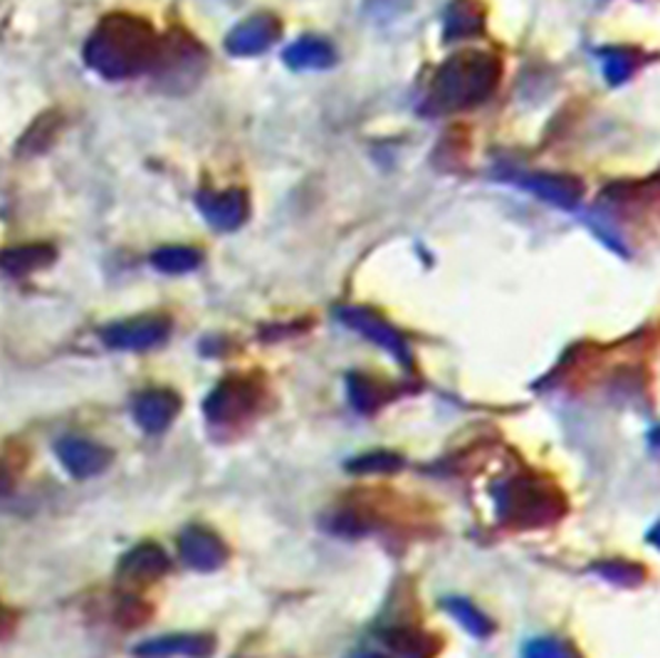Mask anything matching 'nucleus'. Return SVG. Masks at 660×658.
Listing matches in <instances>:
<instances>
[{"instance_id": "f257e3e1", "label": "nucleus", "mask_w": 660, "mask_h": 658, "mask_svg": "<svg viewBox=\"0 0 660 658\" xmlns=\"http://www.w3.org/2000/svg\"><path fill=\"white\" fill-rule=\"evenodd\" d=\"M161 40L147 20L124 13L107 16L84 46V62L107 80L149 72L157 68Z\"/></svg>"}, {"instance_id": "f03ea898", "label": "nucleus", "mask_w": 660, "mask_h": 658, "mask_svg": "<svg viewBox=\"0 0 660 658\" xmlns=\"http://www.w3.org/2000/svg\"><path fill=\"white\" fill-rule=\"evenodd\" d=\"M500 62L482 52H463L450 58L438 70L431 84V107L436 112H456L488 100V94L498 87Z\"/></svg>"}, {"instance_id": "7ed1b4c3", "label": "nucleus", "mask_w": 660, "mask_h": 658, "mask_svg": "<svg viewBox=\"0 0 660 658\" xmlns=\"http://www.w3.org/2000/svg\"><path fill=\"white\" fill-rule=\"evenodd\" d=\"M502 518L524 528H534L547 520L559 518L562 512V498L554 490L544 488L539 480L517 478L508 482L500 498Z\"/></svg>"}, {"instance_id": "20e7f679", "label": "nucleus", "mask_w": 660, "mask_h": 658, "mask_svg": "<svg viewBox=\"0 0 660 658\" xmlns=\"http://www.w3.org/2000/svg\"><path fill=\"white\" fill-rule=\"evenodd\" d=\"M260 389L250 379H226L203 403V413L213 423H238L256 411Z\"/></svg>"}, {"instance_id": "39448f33", "label": "nucleus", "mask_w": 660, "mask_h": 658, "mask_svg": "<svg viewBox=\"0 0 660 658\" xmlns=\"http://www.w3.org/2000/svg\"><path fill=\"white\" fill-rule=\"evenodd\" d=\"M171 332V322L167 317H137V320L117 322L107 327L102 339L112 349H129V352H141L161 345Z\"/></svg>"}, {"instance_id": "423d86ee", "label": "nucleus", "mask_w": 660, "mask_h": 658, "mask_svg": "<svg viewBox=\"0 0 660 658\" xmlns=\"http://www.w3.org/2000/svg\"><path fill=\"white\" fill-rule=\"evenodd\" d=\"M339 320H342L347 327L357 329V332H361L367 339H371L373 345L387 349V352H391L396 359L409 361V349H406L403 337L396 332L389 322H383L381 317H377L369 310H361V307H344V310H339Z\"/></svg>"}, {"instance_id": "0eeeda50", "label": "nucleus", "mask_w": 660, "mask_h": 658, "mask_svg": "<svg viewBox=\"0 0 660 658\" xmlns=\"http://www.w3.org/2000/svg\"><path fill=\"white\" fill-rule=\"evenodd\" d=\"M54 451H58L62 466L80 480L99 476L112 463V451H107V448L99 443L87 441V438H62V441L54 446Z\"/></svg>"}, {"instance_id": "6e6552de", "label": "nucleus", "mask_w": 660, "mask_h": 658, "mask_svg": "<svg viewBox=\"0 0 660 658\" xmlns=\"http://www.w3.org/2000/svg\"><path fill=\"white\" fill-rule=\"evenodd\" d=\"M179 550L183 562L196 572H213V569L223 567L228 559L226 545L220 542V537L206 528H189L179 540Z\"/></svg>"}, {"instance_id": "1a4fd4ad", "label": "nucleus", "mask_w": 660, "mask_h": 658, "mask_svg": "<svg viewBox=\"0 0 660 658\" xmlns=\"http://www.w3.org/2000/svg\"><path fill=\"white\" fill-rule=\"evenodd\" d=\"M134 654L139 658H211L216 654V639L206 634H173L137 646Z\"/></svg>"}, {"instance_id": "9d476101", "label": "nucleus", "mask_w": 660, "mask_h": 658, "mask_svg": "<svg viewBox=\"0 0 660 658\" xmlns=\"http://www.w3.org/2000/svg\"><path fill=\"white\" fill-rule=\"evenodd\" d=\"M280 36V23L272 16H256L240 23L233 32L228 36L226 48L233 54H258L268 50L274 40Z\"/></svg>"}, {"instance_id": "9b49d317", "label": "nucleus", "mask_w": 660, "mask_h": 658, "mask_svg": "<svg viewBox=\"0 0 660 658\" xmlns=\"http://www.w3.org/2000/svg\"><path fill=\"white\" fill-rule=\"evenodd\" d=\"M179 409H181V401L173 391L153 389L141 393V397L134 401V419L144 431L159 433L163 429H169Z\"/></svg>"}, {"instance_id": "f8f14e48", "label": "nucleus", "mask_w": 660, "mask_h": 658, "mask_svg": "<svg viewBox=\"0 0 660 658\" xmlns=\"http://www.w3.org/2000/svg\"><path fill=\"white\" fill-rule=\"evenodd\" d=\"M198 208L208 218V223H213L218 230H236L248 218V199L243 191L203 193L198 199Z\"/></svg>"}, {"instance_id": "ddd939ff", "label": "nucleus", "mask_w": 660, "mask_h": 658, "mask_svg": "<svg viewBox=\"0 0 660 658\" xmlns=\"http://www.w3.org/2000/svg\"><path fill=\"white\" fill-rule=\"evenodd\" d=\"M167 572L169 557L157 545H139L119 565V575L129 579V582H153V579H159Z\"/></svg>"}, {"instance_id": "4468645a", "label": "nucleus", "mask_w": 660, "mask_h": 658, "mask_svg": "<svg viewBox=\"0 0 660 658\" xmlns=\"http://www.w3.org/2000/svg\"><path fill=\"white\" fill-rule=\"evenodd\" d=\"M524 189L534 191L537 196H542V199L552 201L554 206H562V208H574L581 199V191H584V186L581 181L571 179V177H532L524 181Z\"/></svg>"}, {"instance_id": "2eb2a0df", "label": "nucleus", "mask_w": 660, "mask_h": 658, "mask_svg": "<svg viewBox=\"0 0 660 658\" xmlns=\"http://www.w3.org/2000/svg\"><path fill=\"white\" fill-rule=\"evenodd\" d=\"M284 60L297 70H324L334 62V50L324 40L302 38L284 52Z\"/></svg>"}, {"instance_id": "dca6fc26", "label": "nucleus", "mask_w": 660, "mask_h": 658, "mask_svg": "<svg viewBox=\"0 0 660 658\" xmlns=\"http://www.w3.org/2000/svg\"><path fill=\"white\" fill-rule=\"evenodd\" d=\"M54 258V250L50 246H20V248H10L0 256V268L10 276H28V272L50 266Z\"/></svg>"}, {"instance_id": "f3484780", "label": "nucleus", "mask_w": 660, "mask_h": 658, "mask_svg": "<svg viewBox=\"0 0 660 658\" xmlns=\"http://www.w3.org/2000/svg\"><path fill=\"white\" fill-rule=\"evenodd\" d=\"M482 8L476 0H456L446 13V36L450 40L476 36L482 30Z\"/></svg>"}, {"instance_id": "a211bd4d", "label": "nucleus", "mask_w": 660, "mask_h": 658, "mask_svg": "<svg viewBox=\"0 0 660 658\" xmlns=\"http://www.w3.org/2000/svg\"><path fill=\"white\" fill-rule=\"evenodd\" d=\"M443 607H446V611L453 614L460 627L468 629L472 636H478V639H486V636H490L492 629H494L492 621L486 617V614L472 607L468 599L450 597V599H446Z\"/></svg>"}, {"instance_id": "6ab92c4d", "label": "nucleus", "mask_w": 660, "mask_h": 658, "mask_svg": "<svg viewBox=\"0 0 660 658\" xmlns=\"http://www.w3.org/2000/svg\"><path fill=\"white\" fill-rule=\"evenodd\" d=\"M153 268H159L161 272H171V276H179V272H191L198 268L201 262V253L193 248H183V246H171V248H161L151 256Z\"/></svg>"}, {"instance_id": "aec40b11", "label": "nucleus", "mask_w": 660, "mask_h": 658, "mask_svg": "<svg viewBox=\"0 0 660 658\" xmlns=\"http://www.w3.org/2000/svg\"><path fill=\"white\" fill-rule=\"evenodd\" d=\"M349 399L359 411H373L383 403V391L379 383H373L367 377H351L349 379Z\"/></svg>"}, {"instance_id": "412c9836", "label": "nucleus", "mask_w": 660, "mask_h": 658, "mask_svg": "<svg viewBox=\"0 0 660 658\" xmlns=\"http://www.w3.org/2000/svg\"><path fill=\"white\" fill-rule=\"evenodd\" d=\"M387 641L393 646L396 651H401L406 656H428L436 651V644H431V639L418 631H409V629H396L389 631Z\"/></svg>"}, {"instance_id": "4be33fe9", "label": "nucleus", "mask_w": 660, "mask_h": 658, "mask_svg": "<svg viewBox=\"0 0 660 658\" xmlns=\"http://www.w3.org/2000/svg\"><path fill=\"white\" fill-rule=\"evenodd\" d=\"M403 466V460L393 453H369V456H361L357 460H351L349 470H354V473H393V470H399Z\"/></svg>"}, {"instance_id": "5701e85b", "label": "nucleus", "mask_w": 660, "mask_h": 658, "mask_svg": "<svg viewBox=\"0 0 660 658\" xmlns=\"http://www.w3.org/2000/svg\"><path fill=\"white\" fill-rule=\"evenodd\" d=\"M597 572L603 577V579H609V582H613V585H623V587H629V585H638L643 579V569H638L636 565H631V562H619V559H613V562H603V565H597Z\"/></svg>"}, {"instance_id": "b1692460", "label": "nucleus", "mask_w": 660, "mask_h": 658, "mask_svg": "<svg viewBox=\"0 0 660 658\" xmlns=\"http://www.w3.org/2000/svg\"><path fill=\"white\" fill-rule=\"evenodd\" d=\"M603 70H607V77L611 82H621L633 72V60L626 58L621 50H616L607 54V60H603Z\"/></svg>"}, {"instance_id": "393cba45", "label": "nucleus", "mask_w": 660, "mask_h": 658, "mask_svg": "<svg viewBox=\"0 0 660 658\" xmlns=\"http://www.w3.org/2000/svg\"><path fill=\"white\" fill-rule=\"evenodd\" d=\"M524 658H569V656L562 644H557L552 639H537L532 644H527Z\"/></svg>"}, {"instance_id": "a878e982", "label": "nucleus", "mask_w": 660, "mask_h": 658, "mask_svg": "<svg viewBox=\"0 0 660 658\" xmlns=\"http://www.w3.org/2000/svg\"><path fill=\"white\" fill-rule=\"evenodd\" d=\"M6 627H8V614L3 607H0V634L6 631Z\"/></svg>"}, {"instance_id": "bb28decb", "label": "nucleus", "mask_w": 660, "mask_h": 658, "mask_svg": "<svg viewBox=\"0 0 660 658\" xmlns=\"http://www.w3.org/2000/svg\"><path fill=\"white\" fill-rule=\"evenodd\" d=\"M359 658H387V656H381V654H364V656H359Z\"/></svg>"}]
</instances>
